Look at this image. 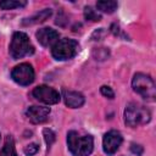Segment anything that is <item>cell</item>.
Returning <instances> with one entry per match:
<instances>
[{
  "label": "cell",
  "mask_w": 156,
  "mask_h": 156,
  "mask_svg": "<svg viewBox=\"0 0 156 156\" xmlns=\"http://www.w3.org/2000/svg\"><path fill=\"white\" fill-rule=\"evenodd\" d=\"M67 144L73 156H88L94 147V139L91 135H80L76 130L67 133Z\"/></svg>",
  "instance_id": "6da1fadb"
},
{
  "label": "cell",
  "mask_w": 156,
  "mask_h": 156,
  "mask_svg": "<svg viewBox=\"0 0 156 156\" xmlns=\"http://www.w3.org/2000/svg\"><path fill=\"white\" fill-rule=\"evenodd\" d=\"M150 118H151L150 111L139 104L130 102L124 108V123L130 128H135L140 124H145L150 121Z\"/></svg>",
  "instance_id": "7a4b0ae2"
},
{
  "label": "cell",
  "mask_w": 156,
  "mask_h": 156,
  "mask_svg": "<svg viewBox=\"0 0 156 156\" xmlns=\"http://www.w3.org/2000/svg\"><path fill=\"white\" fill-rule=\"evenodd\" d=\"M34 52V46L32 45L28 35L23 32H15L10 43V55L15 58H22L29 56Z\"/></svg>",
  "instance_id": "3957f363"
},
{
  "label": "cell",
  "mask_w": 156,
  "mask_h": 156,
  "mask_svg": "<svg viewBox=\"0 0 156 156\" xmlns=\"http://www.w3.org/2000/svg\"><path fill=\"white\" fill-rule=\"evenodd\" d=\"M132 87L135 93L149 101H154L156 98V87L152 78L145 73H136L133 77Z\"/></svg>",
  "instance_id": "277c9868"
},
{
  "label": "cell",
  "mask_w": 156,
  "mask_h": 156,
  "mask_svg": "<svg viewBox=\"0 0 156 156\" xmlns=\"http://www.w3.org/2000/svg\"><path fill=\"white\" fill-rule=\"evenodd\" d=\"M78 49H79V44L77 40L65 38V39L57 40L54 44L51 49V54L56 60L63 61V60H69L74 57L78 52Z\"/></svg>",
  "instance_id": "5b68a950"
},
{
  "label": "cell",
  "mask_w": 156,
  "mask_h": 156,
  "mask_svg": "<svg viewBox=\"0 0 156 156\" xmlns=\"http://www.w3.org/2000/svg\"><path fill=\"white\" fill-rule=\"evenodd\" d=\"M11 77L17 84L26 87V85H29V84L33 83L35 74H34V69H33L32 65H29L27 62H23V63L17 65L12 69Z\"/></svg>",
  "instance_id": "8992f818"
},
{
  "label": "cell",
  "mask_w": 156,
  "mask_h": 156,
  "mask_svg": "<svg viewBox=\"0 0 156 156\" xmlns=\"http://www.w3.org/2000/svg\"><path fill=\"white\" fill-rule=\"evenodd\" d=\"M33 96L46 104V105H55L61 100V95L57 90H55L54 88H50L48 85H38L33 89Z\"/></svg>",
  "instance_id": "52a82bcc"
},
{
  "label": "cell",
  "mask_w": 156,
  "mask_h": 156,
  "mask_svg": "<svg viewBox=\"0 0 156 156\" xmlns=\"http://www.w3.org/2000/svg\"><path fill=\"white\" fill-rule=\"evenodd\" d=\"M122 141H123V138L118 130L112 129V130L107 132L102 139V149H104L105 154L113 155L118 150V147L121 146Z\"/></svg>",
  "instance_id": "ba28073f"
},
{
  "label": "cell",
  "mask_w": 156,
  "mask_h": 156,
  "mask_svg": "<svg viewBox=\"0 0 156 156\" xmlns=\"http://www.w3.org/2000/svg\"><path fill=\"white\" fill-rule=\"evenodd\" d=\"M35 37H37V40L45 48H49V46H54V44L58 40V32L50 28V27H44V28H40L37 30L35 33Z\"/></svg>",
  "instance_id": "9c48e42d"
},
{
  "label": "cell",
  "mask_w": 156,
  "mask_h": 156,
  "mask_svg": "<svg viewBox=\"0 0 156 156\" xmlns=\"http://www.w3.org/2000/svg\"><path fill=\"white\" fill-rule=\"evenodd\" d=\"M50 115V107L45 106H30L26 111V116L33 124H39L45 122L49 118Z\"/></svg>",
  "instance_id": "30bf717a"
},
{
  "label": "cell",
  "mask_w": 156,
  "mask_h": 156,
  "mask_svg": "<svg viewBox=\"0 0 156 156\" xmlns=\"http://www.w3.org/2000/svg\"><path fill=\"white\" fill-rule=\"evenodd\" d=\"M62 98L65 100V104L71 108H78L83 106L85 101L83 94L78 91H73V90H66V89L62 91Z\"/></svg>",
  "instance_id": "8fae6325"
},
{
  "label": "cell",
  "mask_w": 156,
  "mask_h": 156,
  "mask_svg": "<svg viewBox=\"0 0 156 156\" xmlns=\"http://www.w3.org/2000/svg\"><path fill=\"white\" fill-rule=\"evenodd\" d=\"M52 11L51 9H44L39 12H37L35 15L28 17V18H24L22 21V26H33V24H37V23H41L44 21H46L50 16H51Z\"/></svg>",
  "instance_id": "7c38bea8"
},
{
  "label": "cell",
  "mask_w": 156,
  "mask_h": 156,
  "mask_svg": "<svg viewBox=\"0 0 156 156\" xmlns=\"http://www.w3.org/2000/svg\"><path fill=\"white\" fill-rule=\"evenodd\" d=\"M0 156H17L16 147H15V140L11 135L6 136L4 146L0 150Z\"/></svg>",
  "instance_id": "4fadbf2b"
},
{
  "label": "cell",
  "mask_w": 156,
  "mask_h": 156,
  "mask_svg": "<svg viewBox=\"0 0 156 156\" xmlns=\"http://www.w3.org/2000/svg\"><path fill=\"white\" fill-rule=\"evenodd\" d=\"M117 6H118L117 1H113V0H102V1H98L96 2L98 10H100L102 12H106V13L115 12V10L117 9Z\"/></svg>",
  "instance_id": "5bb4252c"
},
{
  "label": "cell",
  "mask_w": 156,
  "mask_h": 156,
  "mask_svg": "<svg viewBox=\"0 0 156 156\" xmlns=\"http://www.w3.org/2000/svg\"><path fill=\"white\" fill-rule=\"evenodd\" d=\"M27 5V1L24 0H2L0 1V9L1 10H13L18 7H23Z\"/></svg>",
  "instance_id": "9a60e30c"
},
{
  "label": "cell",
  "mask_w": 156,
  "mask_h": 156,
  "mask_svg": "<svg viewBox=\"0 0 156 156\" xmlns=\"http://www.w3.org/2000/svg\"><path fill=\"white\" fill-rule=\"evenodd\" d=\"M84 18L87 21H93V22H99L101 20V15L98 13L91 6H85L84 9Z\"/></svg>",
  "instance_id": "2e32d148"
},
{
  "label": "cell",
  "mask_w": 156,
  "mask_h": 156,
  "mask_svg": "<svg viewBox=\"0 0 156 156\" xmlns=\"http://www.w3.org/2000/svg\"><path fill=\"white\" fill-rule=\"evenodd\" d=\"M43 134H44V139H45V143H46L48 147H50V146L54 144L55 139H56V138H55V133H54L51 129H44Z\"/></svg>",
  "instance_id": "e0dca14e"
},
{
  "label": "cell",
  "mask_w": 156,
  "mask_h": 156,
  "mask_svg": "<svg viewBox=\"0 0 156 156\" xmlns=\"http://www.w3.org/2000/svg\"><path fill=\"white\" fill-rule=\"evenodd\" d=\"M24 154L27 155V156H33V155H35L38 151H39V145L37 144V143H32V144H28L26 147H24Z\"/></svg>",
  "instance_id": "ac0fdd59"
},
{
  "label": "cell",
  "mask_w": 156,
  "mask_h": 156,
  "mask_svg": "<svg viewBox=\"0 0 156 156\" xmlns=\"http://www.w3.org/2000/svg\"><path fill=\"white\" fill-rule=\"evenodd\" d=\"M100 93H101L105 98H108V99H113V98H115L113 90H112L110 87H107V85H102V87L100 88Z\"/></svg>",
  "instance_id": "d6986e66"
},
{
  "label": "cell",
  "mask_w": 156,
  "mask_h": 156,
  "mask_svg": "<svg viewBox=\"0 0 156 156\" xmlns=\"http://www.w3.org/2000/svg\"><path fill=\"white\" fill-rule=\"evenodd\" d=\"M130 150H132V152L133 154H135L136 156H140L141 154H143V146L141 145H139V144H132L130 145Z\"/></svg>",
  "instance_id": "ffe728a7"
}]
</instances>
